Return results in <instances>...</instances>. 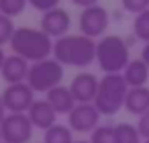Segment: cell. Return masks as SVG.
Masks as SVG:
<instances>
[{
    "mask_svg": "<svg viewBox=\"0 0 149 143\" xmlns=\"http://www.w3.org/2000/svg\"><path fill=\"white\" fill-rule=\"evenodd\" d=\"M53 57L63 68H88L96 61V41L86 35H65L53 43Z\"/></svg>",
    "mask_w": 149,
    "mask_h": 143,
    "instance_id": "obj_1",
    "label": "cell"
},
{
    "mask_svg": "<svg viewBox=\"0 0 149 143\" xmlns=\"http://www.w3.org/2000/svg\"><path fill=\"white\" fill-rule=\"evenodd\" d=\"M53 39L45 35L41 29L33 27H19L10 39V49L13 53L25 57L29 63H37L43 59H49L53 55Z\"/></svg>",
    "mask_w": 149,
    "mask_h": 143,
    "instance_id": "obj_2",
    "label": "cell"
},
{
    "mask_svg": "<svg viewBox=\"0 0 149 143\" xmlns=\"http://www.w3.org/2000/svg\"><path fill=\"white\" fill-rule=\"evenodd\" d=\"M96 61L104 74H123L131 63L129 43L118 35H104L96 41Z\"/></svg>",
    "mask_w": 149,
    "mask_h": 143,
    "instance_id": "obj_3",
    "label": "cell"
},
{
    "mask_svg": "<svg viewBox=\"0 0 149 143\" xmlns=\"http://www.w3.org/2000/svg\"><path fill=\"white\" fill-rule=\"evenodd\" d=\"M129 94V84L125 82L123 74H104L100 78L98 94L94 100V106L100 114L112 116L120 108H125V100Z\"/></svg>",
    "mask_w": 149,
    "mask_h": 143,
    "instance_id": "obj_4",
    "label": "cell"
},
{
    "mask_svg": "<svg viewBox=\"0 0 149 143\" xmlns=\"http://www.w3.org/2000/svg\"><path fill=\"white\" fill-rule=\"evenodd\" d=\"M63 80V66L55 59H43L37 63H31V72H29V80L27 84L33 88V92H49L57 86H61Z\"/></svg>",
    "mask_w": 149,
    "mask_h": 143,
    "instance_id": "obj_5",
    "label": "cell"
},
{
    "mask_svg": "<svg viewBox=\"0 0 149 143\" xmlns=\"http://www.w3.org/2000/svg\"><path fill=\"white\" fill-rule=\"evenodd\" d=\"M33 123L25 112H8L0 125L4 143H29L33 137Z\"/></svg>",
    "mask_w": 149,
    "mask_h": 143,
    "instance_id": "obj_6",
    "label": "cell"
},
{
    "mask_svg": "<svg viewBox=\"0 0 149 143\" xmlns=\"http://www.w3.org/2000/svg\"><path fill=\"white\" fill-rule=\"evenodd\" d=\"M108 25H110V15L100 4L84 8L80 13V35H86L90 39H96V37L102 39Z\"/></svg>",
    "mask_w": 149,
    "mask_h": 143,
    "instance_id": "obj_7",
    "label": "cell"
},
{
    "mask_svg": "<svg viewBox=\"0 0 149 143\" xmlns=\"http://www.w3.org/2000/svg\"><path fill=\"white\" fill-rule=\"evenodd\" d=\"M2 100L8 112H29V108L35 102V92L33 88L25 82V84H13L6 86L2 92Z\"/></svg>",
    "mask_w": 149,
    "mask_h": 143,
    "instance_id": "obj_8",
    "label": "cell"
},
{
    "mask_svg": "<svg viewBox=\"0 0 149 143\" xmlns=\"http://www.w3.org/2000/svg\"><path fill=\"white\" fill-rule=\"evenodd\" d=\"M100 116L94 104H78L68 116V127L76 133H94L100 127Z\"/></svg>",
    "mask_w": 149,
    "mask_h": 143,
    "instance_id": "obj_9",
    "label": "cell"
},
{
    "mask_svg": "<svg viewBox=\"0 0 149 143\" xmlns=\"http://www.w3.org/2000/svg\"><path fill=\"white\" fill-rule=\"evenodd\" d=\"M70 27H72V17L61 6L41 15V27L39 29L45 35H49L51 39H55V41L65 37V35H70Z\"/></svg>",
    "mask_w": 149,
    "mask_h": 143,
    "instance_id": "obj_10",
    "label": "cell"
},
{
    "mask_svg": "<svg viewBox=\"0 0 149 143\" xmlns=\"http://www.w3.org/2000/svg\"><path fill=\"white\" fill-rule=\"evenodd\" d=\"M98 86H100V80L94 74L80 72V74L74 76V80L70 84V90H72L78 104H94L96 94H98Z\"/></svg>",
    "mask_w": 149,
    "mask_h": 143,
    "instance_id": "obj_11",
    "label": "cell"
},
{
    "mask_svg": "<svg viewBox=\"0 0 149 143\" xmlns=\"http://www.w3.org/2000/svg\"><path fill=\"white\" fill-rule=\"evenodd\" d=\"M29 72H31V63L25 57L17 55V53L6 55L4 66H2V70H0L2 80L8 86H13V84H25L29 80Z\"/></svg>",
    "mask_w": 149,
    "mask_h": 143,
    "instance_id": "obj_12",
    "label": "cell"
},
{
    "mask_svg": "<svg viewBox=\"0 0 149 143\" xmlns=\"http://www.w3.org/2000/svg\"><path fill=\"white\" fill-rule=\"evenodd\" d=\"M27 114H29L33 127H35V129H41L43 133L49 131L53 125H57V112L53 110V106H51L45 98H43V100H35Z\"/></svg>",
    "mask_w": 149,
    "mask_h": 143,
    "instance_id": "obj_13",
    "label": "cell"
},
{
    "mask_svg": "<svg viewBox=\"0 0 149 143\" xmlns=\"http://www.w3.org/2000/svg\"><path fill=\"white\" fill-rule=\"evenodd\" d=\"M45 100L53 106V110H55L57 114H68V116H70V112L78 106V102H76V98H74L70 86H57V88L49 90Z\"/></svg>",
    "mask_w": 149,
    "mask_h": 143,
    "instance_id": "obj_14",
    "label": "cell"
},
{
    "mask_svg": "<svg viewBox=\"0 0 149 143\" xmlns=\"http://www.w3.org/2000/svg\"><path fill=\"white\" fill-rule=\"evenodd\" d=\"M125 108L135 114V116H143L149 110V88L141 86V88H129L127 100H125Z\"/></svg>",
    "mask_w": 149,
    "mask_h": 143,
    "instance_id": "obj_15",
    "label": "cell"
},
{
    "mask_svg": "<svg viewBox=\"0 0 149 143\" xmlns=\"http://www.w3.org/2000/svg\"><path fill=\"white\" fill-rule=\"evenodd\" d=\"M125 82L129 84V88H141L147 84L149 80V66L139 57V59H131V63L125 68L123 72Z\"/></svg>",
    "mask_w": 149,
    "mask_h": 143,
    "instance_id": "obj_16",
    "label": "cell"
},
{
    "mask_svg": "<svg viewBox=\"0 0 149 143\" xmlns=\"http://www.w3.org/2000/svg\"><path fill=\"white\" fill-rule=\"evenodd\" d=\"M74 131L68 125H53L43 135V143H74Z\"/></svg>",
    "mask_w": 149,
    "mask_h": 143,
    "instance_id": "obj_17",
    "label": "cell"
},
{
    "mask_svg": "<svg viewBox=\"0 0 149 143\" xmlns=\"http://www.w3.org/2000/svg\"><path fill=\"white\" fill-rule=\"evenodd\" d=\"M114 133H116V143H141V135L137 125L131 123H116L114 125Z\"/></svg>",
    "mask_w": 149,
    "mask_h": 143,
    "instance_id": "obj_18",
    "label": "cell"
},
{
    "mask_svg": "<svg viewBox=\"0 0 149 143\" xmlns=\"http://www.w3.org/2000/svg\"><path fill=\"white\" fill-rule=\"evenodd\" d=\"M133 35H135V39H139L143 43H149V8L135 17V21H133Z\"/></svg>",
    "mask_w": 149,
    "mask_h": 143,
    "instance_id": "obj_19",
    "label": "cell"
},
{
    "mask_svg": "<svg viewBox=\"0 0 149 143\" xmlns=\"http://www.w3.org/2000/svg\"><path fill=\"white\" fill-rule=\"evenodd\" d=\"M27 4H29L27 0H0V15H4L8 19H15V17L23 15Z\"/></svg>",
    "mask_w": 149,
    "mask_h": 143,
    "instance_id": "obj_20",
    "label": "cell"
},
{
    "mask_svg": "<svg viewBox=\"0 0 149 143\" xmlns=\"http://www.w3.org/2000/svg\"><path fill=\"white\" fill-rule=\"evenodd\" d=\"M90 143H116L114 127H110V125H100L94 133H90Z\"/></svg>",
    "mask_w": 149,
    "mask_h": 143,
    "instance_id": "obj_21",
    "label": "cell"
},
{
    "mask_svg": "<svg viewBox=\"0 0 149 143\" xmlns=\"http://www.w3.org/2000/svg\"><path fill=\"white\" fill-rule=\"evenodd\" d=\"M15 31H17V29H15L13 19L4 17V15H0V47L6 45V43H10V39H13Z\"/></svg>",
    "mask_w": 149,
    "mask_h": 143,
    "instance_id": "obj_22",
    "label": "cell"
},
{
    "mask_svg": "<svg viewBox=\"0 0 149 143\" xmlns=\"http://www.w3.org/2000/svg\"><path fill=\"white\" fill-rule=\"evenodd\" d=\"M123 4V10L125 13H131V15H141L149 8V0H120Z\"/></svg>",
    "mask_w": 149,
    "mask_h": 143,
    "instance_id": "obj_23",
    "label": "cell"
},
{
    "mask_svg": "<svg viewBox=\"0 0 149 143\" xmlns=\"http://www.w3.org/2000/svg\"><path fill=\"white\" fill-rule=\"evenodd\" d=\"M27 2H29L35 10H39L41 15H43V13H49V10H53V8L59 6V0H27Z\"/></svg>",
    "mask_w": 149,
    "mask_h": 143,
    "instance_id": "obj_24",
    "label": "cell"
},
{
    "mask_svg": "<svg viewBox=\"0 0 149 143\" xmlns=\"http://www.w3.org/2000/svg\"><path fill=\"white\" fill-rule=\"evenodd\" d=\"M137 129H139V135L143 137V141H149V110H147L143 116H139Z\"/></svg>",
    "mask_w": 149,
    "mask_h": 143,
    "instance_id": "obj_25",
    "label": "cell"
},
{
    "mask_svg": "<svg viewBox=\"0 0 149 143\" xmlns=\"http://www.w3.org/2000/svg\"><path fill=\"white\" fill-rule=\"evenodd\" d=\"M72 2H74V4H76L78 8H82V10H84V8H90V6H96V4L100 2V0H72Z\"/></svg>",
    "mask_w": 149,
    "mask_h": 143,
    "instance_id": "obj_26",
    "label": "cell"
},
{
    "mask_svg": "<svg viewBox=\"0 0 149 143\" xmlns=\"http://www.w3.org/2000/svg\"><path fill=\"white\" fill-rule=\"evenodd\" d=\"M6 114H8V110H6V106H4V100H2V94H0V125H2V121L6 119Z\"/></svg>",
    "mask_w": 149,
    "mask_h": 143,
    "instance_id": "obj_27",
    "label": "cell"
},
{
    "mask_svg": "<svg viewBox=\"0 0 149 143\" xmlns=\"http://www.w3.org/2000/svg\"><path fill=\"white\" fill-rule=\"evenodd\" d=\"M141 59L149 66V43H145V47L141 49Z\"/></svg>",
    "mask_w": 149,
    "mask_h": 143,
    "instance_id": "obj_28",
    "label": "cell"
},
{
    "mask_svg": "<svg viewBox=\"0 0 149 143\" xmlns=\"http://www.w3.org/2000/svg\"><path fill=\"white\" fill-rule=\"evenodd\" d=\"M4 59H6V55H4L2 47H0V70H2V66H4Z\"/></svg>",
    "mask_w": 149,
    "mask_h": 143,
    "instance_id": "obj_29",
    "label": "cell"
},
{
    "mask_svg": "<svg viewBox=\"0 0 149 143\" xmlns=\"http://www.w3.org/2000/svg\"><path fill=\"white\" fill-rule=\"evenodd\" d=\"M74 143H90V139L86 141V139H80V141H74Z\"/></svg>",
    "mask_w": 149,
    "mask_h": 143,
    "instance_id": "obj_30",
    "label": "cell"
},
{
    "mask_svg": "<svg viewBox=\"0 0 149 143\" xmlns=\"http://www.w3.org/2000/svg\"><path fill=\"white\" fill-rule=\"evenodd\" d=\"M0 143H2V133H0Z\"/></svg>",
    "mask_w": 149,
    "mask_h": 143,
    "instance_id": "obj_31",
    "label": "cell"
},
{
    "mask_svg": "<svg viewBox=\"0 0 149 143\" xmlns=\"http://www.w3.org/2000/svg\"><path fill=\"white\" fill-rule=\"evenodd\" d=\"M145 143H149V141H145Z\"/></svg>",
    "mask_w": 149,
    "mask_h": 143,
    "instance_id": "obj_32",
    "label": "cell"
},
{
    "mask_svg": "<svg viewBox=\"0 0 149 143\" xmlns=\"http://www.w3.org/2000/svg\"><path fill=\"white\" fill-rule=\"evenodd\" d=\"M2 143H4V141H2Z\"/></svg>",
    "mask_w": 149,
    "mask_h": 143,
    "instance_id": "obj_33",
    "label": "cell"
}]
</instances>
